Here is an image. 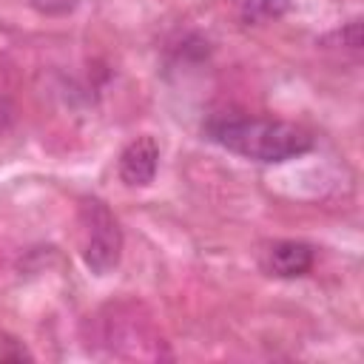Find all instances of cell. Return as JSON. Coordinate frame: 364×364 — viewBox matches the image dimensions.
<instances>
[{
  "label": "cell",
  "mask_w": 364,
  "mask_h": 364,
  "mask_svg": "<svg viewBox=\"0 0 364 364\" xmlns=\"http://www.w3.org/2000/svg\"><path fill=\"white\" fill-rule=\"evenodd\" d=\"M205 136L219 148L264 162L279 165L296 159L313 148V134L296 122L270 119V117H247V114H213L205 122Z\"/></svg>",
  "instance_id": "6da1fadb"
},
{
  "label": "cell",
  "mask_w": 364,
  "mask_h": 364,
  "mask_svg": "<svg viewBox=\"0 0 364 364\" xmlns=\"http://www.w3.org/2000/svg\"><path fill=\"white\" fill-rule=\"evenodd\" d=\"M80 219L85 228V242H82V259L85 267L94 276H105L119 264L122 256V230L117 216L108 210L105 202L100 199H85L80 208Z\"/></svg>",
  "instance_id": "7a4b0ae2"
},
{
  "label": "cell",
  "mask_w": 364,
  "mask_h": 364,
  "mask_svg": "<svg viewBox=\"0 0 364 364\" xmlns=\"http://www.w3.org/2000/svg\"><path fill=\"white\" fill-rule=\"evenodd\" d=\"M156 165H159V145L154 142V136H136L134 142H128L119 154V179L131 188H145L154 182L156 176Z\"/></svg>",
  "instance_id": "3957f363"
},
{
  "label": "cell",
  "mask_w": 364,
  "mask_h": 364,
  "mask_svg": "<svg viewBox=\"0 0 364 364\" xmlns=\"http://www.w3.org/2000/svg\"><path fill=\"white\" fill-rule=\"evenodd\" d=\"M313 262H316V247L301 239H282L267 250V267L279 279H299L310 273Z\"/></svg>",
  "instance_id": "277c9868"
},
{
  "label": "cell",
  "mask_w": 364,
  "mask_h": 364,
  "mask_svg": "<svg viewBox=\"0 0 364 364\" xmlns=\"http://www.w3.org/2000/svg\"><path fill=\"white\" fill-rule=\"evenodd\" d=\"M236 9L245 26H259V23L284 17L290 9V0H236Z\"/></svg>",
  "instance_id": "5b68a950"
},
{
  "label": "cell",
  "mask_w": 364,
  "mask_h": 364,
  "mask_svg": "<svg viewBox=\"0 0 364 364\" xmlns=\"http://www.w3.org/2000/svg\"><path fill=\"white\" fill-rule=\"evenodd\" d=\"M23 358H31V353L20 341L0 333V361H23Z\"/></svg>",
  "instance_id": "8992f818"
},
{
  "label": "cell",
  "mask_w": 364,
  "mask_h": 364,
  "mask_svg": "<svg viewBox=\"0 0 364 364\" xmlns=\"http://www.w3.org/2000/svg\"><path fill=\"white\" fill-rule=\"evenodd\" d=\"M333 37L341 40V46H347L350 51H358L361 48V23L358 20H350L344 28H338Z\"/></svg>",
  "instance_id": "52a82bcc"
},
{
  "label": "cell",
  "mask_w": 364,
  "mask_h": 364,
  "mask_svg": "<svg viewBox=\"0 0 364 364\" xmlns=\"http://www.w3.org/2000/svg\"><path fill=\"white\" fill-rule=\"evenodd\" d=\"M31 3H34L37 9H43V11H51V14H54V3H60V11H71L77 0H31Z\"/></svg>",
  "instance_id": "ba28073f"
},
{
  "label": "cell",
  "mask_w": 364,
  "mask_h": 364,
  "mask_svg": "<svg viewBox=\"0 0 364 364\" xmlns=\"http://www.w3.org/2000/svg\"><path fill=\"white\" fill-rule=\"evenodd\" d=\"M11 117H14V105H11V100H9V97H3V94H0V128H3V125H9V122H11Z\"/></svg>",
  "instance_id": "9c48e42d"
}]
</instances>
